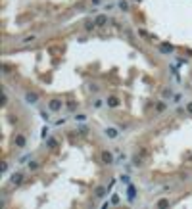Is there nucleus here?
Wrapping results in <instances>:
<instances>
[{
	"label": "nucleus",
	"mask_w": 192,
	"mask_h": 209,
	"mask_svg": "<svg viewBox=\"0 0 192 209\" xmlns=\"http://www.w3.org/2000/svg\"><path fill=\"white\" fill-rule=\"evenodd\" d=\"M21 180H23V175L21 173H14V175H12V178H10V182L14 184V186H19Z\"/></svg>",
	"instance_id": "1"
},
{
	"label": "nucleus",
	"mask_w": 192,
	"mask_h": 209,
	"mask_svg": "<svg viewBox=\"0 0 192 209\" xmlns=\"http://www.w3.org/2000/svg\"><path fill=\"white\" fill-rule=\"evenodd\" d=\"M15 144H18L19 148H23V146H25V136H21V134H19V136H15Z\"/></svg>",
	"instance_id": "9"
},
{
	"label": "nucleus",
	"mask_w": 192,
	"mask_h": 209,
	"mask_svg": "<svg viewBox=\"0 0 192 209\" xmlns=\"http://www.w3.org/2000/svg\"><path fill=\"white\" fill-rule=\"evenodd\" d=\"M106 192H108V188H96V196H98V198H104V196H106Z\"/></svg>",
	"instance_id": "11"
},
{
	"label": "nucleus",
	"mask_w": 192,
	"mask_h": 209,
	"mask_svg": "<svg viewBox=\"0 0 192 209\" xmlns=\"http://www.w3.org/2000/svg\"><path fill=\"white\" fill-rule=\"evenodd\" d=\"M25 100L29 102V104H37V100H39V96H37L35 92H27V94H25Z\"/></svg>",
	"instance_id": "6"
},
{
	"label": "nucleus",
	"mask_w": 192,
	"mask_h": 209,
	"mask_svg": "<svg viewBox=\"0 0 192 209\" xmlns=\"http://www.w3.org/2000/svg\"><path fill=\"white\" fill-rule=\"evenodd\" d=\"M46 144L50 146V148H56V146H58V142H56L54 138H48V140H46Z\"/></svg>",
	"instance_id": "12"
},
{
	"label": "nucleus",
	"mask_w": 192,
	"mask_h": 209,
	"mask_svg": "<svg viewBox=\"0 0 192 209\" xmlns=\"http://www.w3.org/2000/svg\"><path fill=\"white\" fill-rule=\"evenodd\" d=\"M160 50L163 52V54H171V52H173V48H171L169 44H161V46H160Z\"/></svg>",
	"instance_id": "10"
},
{
	"label": "nucleus",
	"mask_w": 192,
	"mask_h": 209,
	"mask_svg": "<svg viewBox=\"0 0 192 209\" xmlns=\"http://www.w3.org/2000/svg\"><path fill=\"white\" fill-rule=\"evenodd\" d=\"M108 106H110V108H117V106H119V98L110 96V98H108Z\"/></svg>",
	"instance_id": "7"
},
{
	"label": "nucleus",
	"mask_w": 192,
	"mask_h": 209,
	"mask_svg": "<svg viewBox=\"0 0 192 209\" xmlns=\"http://www.w3.org/2000/svg\"><path fill=\"white\" fill-rule=\"evenodd\" d=\"M127 198L131 200V202H133V200L137 198V194H134V188L131 186V184H129V188H127Z\"/></svg>",
	"instance_id": "8"
},
{
	"label": "nucleus",
	"mask_w": 192,
	"mask_h": 209,
	"mask_svg": "<svg viewBox=\"0 0 192 209\" xmlns=\"http://www.w3.org/2000/svg\"><path fill=\"white\" fill-rule=\"evenodd\" d=\"M163 109H165V104L160 102V104H158V111H163Z\"/></svg>",
	"instance_id": "15"
},
{
	"label": "nucleus",
	"mask_w": 192,
	"mask_h": 209,
	"mask_svg": "<svg viewBox=\"0 0 192 209\" xmlns=\"http://www.w3.org/2000/svg\"><path fill=\"white\" fill-rule=\"evenodd\" d=\"M186 111L192 113V102H188V104H186Z\"/></svg>",
	"instance_id": "16"
},
{
	"label": "nucleus",
	"mask_w": 192,
	"mask_h": 209,
	"mask_svg": "<svg viewBox=\"0 0 192 209\" xmlns=\"http://www.w3.org/2000/svg\"><path fill=\"white\" fill-rule=\"evenodd\" d=\"M106 23H108V15H98V17L94 19V23H92V25L102 27V25H106Z\"/></svg>",
	"instance_id": "2"
},
{
	"label": "nucleus",
	"mask_w": 192,
	"mask_h": 209,
	"mask_svg": "<svg viewBox=\"0 0 192 209\" xmlns=\"http://www.w3.org/2000/svg\"><path fill=\"white\" fill-rule=\"evenodd\" d=\"M117 134H119V130L113 129V127H108V129H106V136L108 138H117Z\"/></svg>",
	"instance_id": "5"
},
{
	"label": "nucleus",
	"mask_w": 192,
	"mask_h": 209,
	"mask_svg": "<svg viewBox=\"0 0 192 209\" xmlns=\"http://www.w3.org/2000/svg\"><path fill=\"white\" fill-rule=\"evenodd\" d=\"M48 108H50L52 111H60V109H62V102L60 100H52L50 104H48Z\"/></svg>",
	"instance_id": "3"
},
{
	"label": "nucleus",
	"mask_w": 192,
	"mask_h": 209,
	"mask_svg": "<svg viewBox=\"0 0 192 209\" xmlns=\"http://www.w3.org/2000/svg\"><path fill=\"white\" fill-rule=\"evenodd\" d=\"M119 8H121V10H127V2H125V0H121V2H119Z\"/></svg>",
	"instance_id": "14"
},
{
	"label": "nucleus",
	"mask_w": 192,
	"mask_h": 209,
	"mask_svg": "<svg viewBox=\"0 0 192 209\" xmlns=\"http://www.w3.org/2000/svg\"><path fill=\"white\" fill-rule=\"evenodd\" d=\"M102 161L108 163V165H112L113 163V155L110 154V151H102Z\"/></svg>",
	"instance_id": "4"
},
{
	"label": "nucleus",
	"mask_w": 192,
	"mask_h": 209,
	"mask_svg": "<svg viewBox=\"0 0 192 209\" xmlns=\"http://www.w3.org/2000/svg\"><path fill=\"white\" fill-rule=\"evenodd\" d=\"M37 167H39V165H37L35 161H31V163H29V169H37Z\"/></svg>",
	"instance_id": "17"
},
{
	"label": "nucleus",
	"mask_w": 192,
	"mask_h": 209,
	"mask_svg": "<svg viewBox=\"0 0 192 209\" xmlns=\"http://www.w3.org/2000/svg\"><path fill=\"white\" fill-rule=\"evenodd\" d=\"M169 205V200H160V202H158V207H167Z\"/></svg>",
	"instance_id": "13"
}]
</instances>
